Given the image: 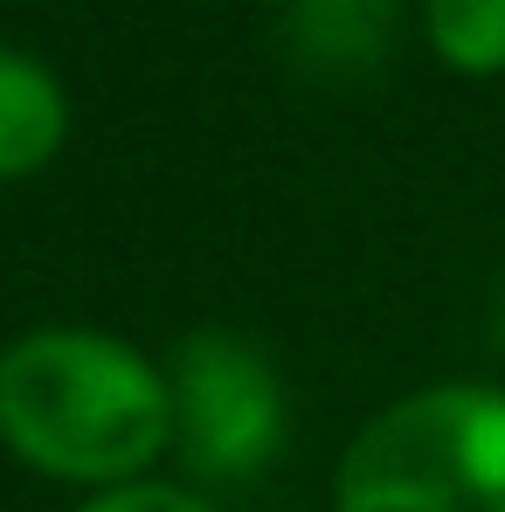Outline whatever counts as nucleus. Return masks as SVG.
I'll use <instances>...</instances> for the list:
<instances>
[{
    "label": "nucleus",
    "mask_w": 505,
    "mask_h": 512,
    "mask_svg": "<svg viewBox=\"0 0 505 512\" xmlns=\"http://www.w3.org/2000/svg\"><path fill=\"white\" fill-rule=\"evenodd\" d=\"M499 353H505V298H499Z\"/></svg>",
    "instance_id": "6e6552de"
},
{
    "label": "nucleus",
    "mask_w": 505,
    "mask_h": 512,
    "mask_svg": "<svg viewBox=\"0 0 505 512\" xmlns=\"http://www.w3.org/2000/svg\"><path fill=\"white\" fill-rule=\"evenodd\" d=\"M70 84L35 56L0 42V187H21L35 173H49L70 146Z\"/></svg>",
    "instance_id": "20e7f679"
},
{
    "label": "nucleus",
    "mask_w": 505,
    "mask_h": 512,
    "mask_svg": "<svg viewBox=\"0 0 505 512\" xmlns=\"http://www.w3.org/2000/svg\"><path fill=\"white\" fill-rule=\"evenodd\" d=\"M416 28L450 77H505V0H416Z\"/></svg>",
    "instance_id": "423d86ee"
},
{
    "label": "nucleus",
    "mask_w": 505,
    "mask_h": 512,
    "mask_svg": "<svg viewBox=\"0 0 505 512\" xmlns=\"http://www.w3.org/2000/svg\"><path fill=\"white\" fill-rule=\"evenodd\" d=\"M402 35V0H291L284 42L305 70L319 77H360L388 63Z\"/></svg>",
    "instance_id": "39448f33"
},
{
    "label": "nucleus",
    "mask_w": 505,
    "mask_h": 512,
    "mask_svg": "<svg viewBox=\"0 0 505 512\" xmlns=\"http://www.w3.org/2000/svg\"><path fill=\"white\" fill-rule=\"evenodd\" d=\"M0 450L77 499L173 457L167 360L111 326L49 319L0 346Z\"/></svg>",
    "instance_id": "f257e3e1"
},
{
    "label": "nucleus",
    "mask_w": 505,
    "mask_h": 512,
    "mask_svg": "<svg viewBox=\"0 0 505 512\" xmlns=\"http://www.w3.org/2000/svg\"><path fill=\"white\" fill-rule=\"evenodd\" d=\"M70 512H222V506H215V492H201V485H187V478L153 471V478H132V485L90 492V499H77Z\"/></svg>",
    "instance_id": "0eeeda50"
},
{
    "label": "nucleus",
    "mask_w": 505,
    "mask_h": 512,
    "mask_svg": "<svg viewBox=\"0 0 505 512\" xmlns=\"http://www.w3.org/2000/svg\"><path fill=\"white\" fill-rule=\"evenodd\" d=\"M333 512H505V388L429 381L381 402L339 450Z\"/></svg>",
    "instance_id": "f03ea898"
},
{
    "label": "nucleus",
    "mask_w": 505,
    "mask_h": 512,
    "mask_svg": "<svg viewBox=\"0 0 505 512\" xmlns=\"http://www.w3.org/2000/svg\"><path fill=\"white\" fill-rule=\"evenodd\" d=\"M167 395H173V464L201 492L263 478L291 443L284 374L236 326L180 333L167 353Z\"/></svg>",
    "instance_id": "7ed1b4c3"
}]
</instances>
